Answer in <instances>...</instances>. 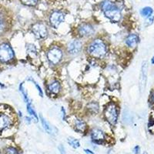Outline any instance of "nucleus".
<instances>
[{
    "instance_id": "24",
    "label": "nucleus",
    "mask_w": 154,
    "mask_h": 154,
    "mask_svg": "<svg viewBox=\"0 0 154 154\" xmlns=\"http://www.w3.org/2000/svg\"><path fill=\"white\" fill-rule=\"evenodd\" d=\"M152 12H153V10L151 7H145L143 9H142V10L140 11V13L142 15L143 17L149 18L152 16Z\"/></svg>"
},
{
    "instance_id": "16",
    "label": "nucleus",
    "mask_w": 154,
    "mask_h": 154,
    "mask_svg": "<svg viewBox=\"0 0 154 154\" xmlns=\"http://www.w3.org/2000/svg\"><path fill=\"white\" fill-rule=\"evenodd\" d=\"M86 110L88 114L91 116H96L99 114L100 111V106L98 102L91 101L89 102L86 106Z\"/></svg>"
},
{
    "instance_id": "9",
    "label": "nucleus",
    "mask_w": 154,
    "mask_h": 154,
    "mask_svg": "<svg viewBox=\"0 0 154 154\" xmlns=\"http://www.w3.org/2000/svg\"><path fill=\"white\" fill-rule=\"evenodd\" d=\"M96 29L91 23H83L77 27L76 36L79 39H86V38H92L94 36Z\"/></svg>"
},
{
    "instance_id": "30",
    "label": "nucleus",
    "mask_w": 154,
    "mask_h": 154,
    "mask_svg": "<svg viewBox=\"0 0 154 154\" xmlns=\"http://www.w3.org/2000/svg\"><path fill=\"white\" fill-rule=\"evenodd\" d=\"M84 151H85V152H86V153H87V154H95L94 152H93L92 150H90V149H85Z\"/></svg>"
},
{
    "instance_id": "18",
    "label": "nucleus",
    "mask_w": 154,
    "mask_h": 154,
    "mask_svg": "<svg viewBox=\"0 0 154 154\" xmlns=\"http://www.w3.org/2000/svg\"><path fill=\"white\" fill-rule=\"evenodd\" d=\"M26 110L29 116L32 118V119L35 123H38V120H39V118H38V116L37 115L36 112H35V109H34L31 101H29V103H26Z\"/></svg>"
},
{
    "instance_id": "7",
    "label": "nucleus",
    "mask_w": 154,
    "mask_h": 154,
    "mask_svg": "<svg viewBox=\"0 0 154 154\" xmlns=\"http://www.w3.org/2000/svg\"><path fill=\"white\" fill-rule=\"evenodd\" d=\"M84 49V44L81 39L75 38L66 44L65 47L66 54L70 57L79 56Z\"/></svg>"
},
{
    "instance_id": "29",
    "label": "nucleus",
    "mask_w": 154,
    "mask_h": 154,
    "mask_svg": "<svg viewBox=\"0 0 154 154\" xmlns=\"http://www.w3.org/2000/svg\"><path fill=\"white\" fill-rule=\"evenodd\" d=\"M140 148L139 146H136L133 148V153L134 154H138L139 152H140Z\"/></svg>"
},
{
    "instance_id": "31",
    "label": "nucleus",
    "mask_w": 154,
    "mask_h": 154,
    "mask_svg": "<svg viewBox=\"0 0 154 154\" xmlns=\"http://www.w3.org/2000/svg\"><path fill=\"white\" fill-rule=\"evenodd\" d=\"M151 102L154 104V90L152 91V94H151Z\"/></svg>"
},
{
    "instance_id": "34",
    "label": "nucleus",
    "mask_w": 154,
    "mask_h": 154,
    "mask_svg": "<svg viewBox=\"0 0 154 154\" xmlns=\"http://www.w3.org/2000/svg\"><path fill=\"white\" fill-rule=\"evenodd\" d=\"M0 154H1V152H0Z\"/></svg>"
},
{
    "instance_id": "26",
    "label": "nucleus",
    "mask_w": 154,
    "mask_h": 154,
    "mask_svg": "<svg viewBox=\"0 0 154 154\" xmlns=\"http://www.w3.org/2000/svg\"><path fill=\"white\" fill-rule=\"evenodd\" d=\"M5 154H19V151L14 146H8L5 149Z\"/></svg>"
},
{
    "instance_id": "4",
    "label": "nucleus",
    "mask_w": 154,
    "mask_h": 154,
    "mask_svg": "<svg viewBox=\"0 0 154 154\" xmlns=\"http://www.w3.org/2000/svg\"><path fill=\"white\" fill-rule=\"evenodd\" d=\"M119 107L116 102H109L103 110V117L111 126H116L119 120Z\"/></svg>"
},
{
    "instance_id": "10",
    "label": "nucleus",
    "mask_w": 154,
    "mask_h": 154,
    "mask_svg": "<svg viewBox=\"0 0 154 154\" xmlns=\"http://www.w3.org/2000/svg\"><path fill=\"white\" fill-rule=\"evenodd\" d=\"M46 93L50 97H57L61 93L62 83L59 79H51L47 82L46 85Z\"/></svg>"
},
{
    "instance_id": "22",
    "label": "nucleus",
    "mask_w": 154,
    "mask_h": 154,
    "mask_svg": "<svg viewBox=\"0 0 154 154\" xmlns=\"http://www.w3.org/2000/svg\"><path fill=\"white\" fill-rule=\"evenodd\" d=\"M27 80L29 81V82H33V84H34V86H35V89H37V92H38V96L42 98V97L44 96V93H43V90H42V87L40 86V85L38 84V82H37L36 81H35V79H34L31 76L29 77L28 79H27Z\"/></svg>"
},
{
    "instance_id": "19",
    "label": "nucleus",
    "mask_w": 154,
    "mask_h": 154,
    "mask_svg": "<svg viewBox=\"0 0 154 154\" xmlns=\"http://www.w3.org/2000/svg\"><path fill=\"white\" fill-rule=\"evenodd\" d=\"M38 118H39L41 124H42V128L45 130V131H46L47 133H49V134H51V133H53V128H52V126H50V124L48 123V121L43 117V116L40 113L39 114V116H38Z\"/></svg>"
},
{
    "instance_id": "20",
    "label": "nucleus",
    "mask_w": 154,
    "mask_h": 154,
    "mask_svg": "<svg viewBox=\"0 0 154 154\" xmlns=\"http://www.w3.org/2000/svg\"><path fill=\"white\" fill-rule=\"evenodd\" d=\"M26 53L27 54L32 57H36L38 56V49L36 46L33 43H28L26 45Z\"/></svg>"
},
{
    "instance_id": "17",
    "label": "nucleus",
    "mask_w": 154,
    "mask_h": 154,
    "mask_svg": "<svg viewBox=\"0 0 154 154\" xmlns=\"http://www.w3.org/2000/svg\"><path fill=\"white\" fill-rule=\"evenodd\" d=\"M9 28V22L4 12L0 11V36L3 35Z\"/></svg>"
},
{
    "instance_id": "33",
    "label": "nucleus",
    "mask_w": 154,
    "mask_h": 154,
    "mask_svg": "<svg viewBox=\"0 0 154 154\" xmlns=\"http://www.w3.org/2000/svg\"><path fill=\"white\" fill-rule=\"evenodd\" d=\"M143 154H148V153H147L146 152H143Z\"/></svg>"
},
{
    "instance_id": "14",
    "label": "nucleus",
    "mask_w": 154,
    "mask_h": 154,
    "mask_svg": "<svg viewBox=\"0 0 154 154\" xmlns=\"http://www.w3.org/2000/svg\"><path fill=\"white\" fill-rule=\"evenodd\" d=\"M147 70H148V66L146 62H143L141 67V72H140V89L141 93L144 91L146 86L147 80Z\"/></svg>"
},
{
    "instance_id": "27",
    "label": "nucleus",
    "mask_w": 154,
    "mask_h": 154,
    "mask_svg": "<svg viewBox=\"0 0 154 154\" xmlns=\"http://www.w3.org/2000/svg\"><path fill=\"white\" fill-rule=\"evenodd\" d=\"M61 112H62V116H63V121H66L67 118H66V112L65 108L63 106L61 107Z\"/></svg>"
},
{
    "instance_id": "28",
    "label": "nucleus",
    "mask_w": 154,
    "mask_h": 154,
    "mask_svg": "<svg viewBox=\"0 0 154 154\" xmlns=\"http://www.w3.org/2000/svg\"><path fill=\"white\" fill-rule=\"evenodd\" d=\"M32 121V118L30 117V116H25V122H26V123L27 125H29L31 124Z\"/></svg>"
},
{
    "instance_id": "12",
    "label": "nucleus",
    "mask_w": 154,
    "mask_h": 154,
    "mask_svg": "<svg viewBox=\"0 0 154 154\" xmlns=\"http://www.w3.org/2000/svg\"><path fill=\"white\" fill-rule=\"evenodd\" d=\"M90 137L95 144L102 145L106 141V133L103 130L98 127L92 129L90 131Z\"/></svg>"
},
{
    "instance_id": "13",
    "label": "nucleus",
    "mask_w": 154,
    "mask_h": 154,
    "mask_svg": "<svg viewBox=\"0 0 154 154\" xmlns=\"http://www.w3.org/2000/svg\"><path fill=\"white\" fill-rule=\"evenodd\" d=\"M72 127L77 133H86L88 130V125L83 118L75 117L72 120Z\"/></svg>"
},
{
    "instance_id": "15",
    "label": "nucleus",
    "mask_w": 154,
    "mask_h": 154,
    "mask_svg": "<svg viewBox=\"0 0 154 154\" xmlns=\"http://www.w3.org/2000/svg\"><path fill=\"white\" fill-rule=\"evenodd\" d=\"M139 42H140V37L137 34L135 33H131L128 35L126 38H125V45L128 48H131V49L137 47Z\"/></svg>"
},
{
    "instance_id": "23",
    "label": "nucleus",
    "mask_w": 154,
    "mask_h": 154,
    "mask_svg": "<svg viewBox=\"0 0 154 154\" xmlns=\"http://www.w3.org/2000/svg\"><path fill=\"white\" fill-rule=\"evenodd\" d=\"M67 143H69V145L73 147L74 149H77V148L80 147V143L79 140L73 137H69L67 140Z\"/></svg>"
},
{
    "instance_id": "2",
    "label": "nucleus",
    "mask_w": 154,
    "mask_h": 154,
    "mask_svg": "<svg viewBox=\"0 0 154 154\" xmlns=\"http://www.w3.org/2000/svg\"><path fill=\"white\" fill-rule=\"evenodd\" d=\"M101 9L104 16L113 23H119L122 19L120 8L110 0H104L101 3Z\"/></svg>"
},
{
    "instance_id": "25",
    "label": "nucleus",
    "mask_w": 154,
    "mask_h": 154,
    "mask_svg": "<svg viewBox=\"0 0 154 154\" xmlns=\"http://www.w3.org/2000/svg\"><path fill=\"white\" fill-rule=\"evenodd\" d=\"M22 3L27 6H35L38 4V0H20Z\"/></svg>"
},
{
    "instance_id": "8",
    "label": "nucleus",
    "mask_w": 154,
    "mask_h": 154,
    "mask_svg": "<svg viewBox=\"0 0 154 154\" xmlns=\"http://www.w3.org/2000/svg\"><path fill=\"white\" fill-rule=\"evenodd\" d=\"M31 32L37 40H46L49 36V29L45 23L37 22L32 26Z\"/></svg>"
},
{
    "instance_id": "32",
    "label": "nucleus",
    "mask_w": 154,
    "mask_h": 154,
    "mask_svg": "<svg viewBox=\"0 0 154 154\" xmlns=\"http://www.w3.org/2000/svg\"><path fill=\"white\" fill-rule=\"evenodd\" d=\"M151 63H152V64H154V56L152 58V60H151Z\"/></svg>"
},
{
    "instance_id": "21",
    "label": "nucleus",
    "mask_w": 154,
    "mask_h": 154,
    "mask_svg": "<svg viewBox=\"0 0 154 154\" xmlns=\"http://www.w3.org/2000/svg\"><path fill=\"white\" fill-rule=\"evenodd\" d=\"M19 91H20L22 96H23V100H24V101L26 102V103H29V102L30 101V100H29V97L28 92H27V90L26 89V88H25L24 82H21L20 85H19Z\"/></svg>"
},
{
    "instance_id": "11",
    "label": "nucleus",
    "mask_w": 154,
    "mask_h": 154,
    "mask_svg": "<svg viewBox=\"0 0 154 154\" xmlns=\"http://www.w3.org/2000/svg\"><path fill=\"white\" fill-rule=\"evenodd\" d=\"M65 20V14L63 12L59 10L53 11L50 14L49 18V22L50 26L53 29H58L60 25Z\"/></svg>"
},
{
    "instance_id": "3",
    "label": "nucleus",
    "mask_w": 154,
    "mask_h": 154,
    "mask_svg": "<svg viewBox=\"0 0 154 154\" xmlns=\"http://www.w3.org/2000/svg\"><path fill=\"white\" fill-rule=\"evenodd\" d=\"M65 47L53 45L50 46L46 52V57L49 65L53 66L60 65L66 57Z\"/></svg>"
},
{
    "instance_id": "1",
    "label": "nucleus",
    "mask_w": 154,
    "mask_h": 154,
    "mask_svg": "<svg viewBox=\"0 0 154 154\" xmlns=\"http://www.w3.org/2000/svg\"><path fill=\"white\" fill-rule=\"evenodd\" d=\"M85 52L88 58L100 61L107 57L109 53V46L108 42L101 37H94L90 38L84 45Z\"/></svg>"
},
{
    "instance_id": "6",
    "label": "nucleus",
    "mask_w": 154,
    "mask_h": 154,
    "mask_svg": "<svg viewBox=\"0 0 154 154\" xmlns=\"http://www.w3.org/2000/svg\"><path fill=\"white\" fill-rule=\"evenodd\" d=\"M17 117L9 108L0 109V132L9 130L14 126Z\"/></svg>"
},
{
    "instance_id": "5",
    "label": "nucleus",
    "mask_w": 154,
    "mask_h": 154,
    "mask_svg": "<svg viewBox=\"0 0 154 154\" xmlns=\"http://www.w3.org/2000/svg\"><path fill=\"white\" fill-rule=\"evenodd\" d=\"M16 61V53L7 41L0 43V65H10Z\"/></svg>"
}]
</instances>
